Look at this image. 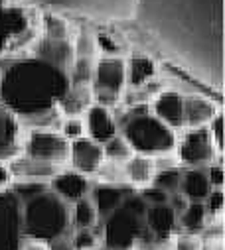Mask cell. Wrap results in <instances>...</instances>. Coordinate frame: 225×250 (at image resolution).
Returning a JSON list of instances; mask_svg holds the SVG:
<instances>
[{"mask_svg":"<svg viewBox=\"0 0 225 250\" xmlns=\"http://www.w3.org/2000/svg\"><path fill=\"white\" fill-rule=\"evenodd\" d=\"M69 87V71L36 53L8 57L0 65V104L34 128L55 130L53 124L62 122L58 106Z\"/></svg>","mask_w":225,"mask_h":250,"instance_id":"cell-1","label":"cell"},{"mask_svg":"<svg viewBox=\"0 0 225 250\" xmlns=\"http://www.w3.org/2000/svg\"><path fill=\"white\" fill-rule=\"evenodd\" d=\"M148 205L135 191L119 209L101 219V244L107 250H140L142 242L154 240L144 225Z\"/></svg>","mask_w":225,"mask_h":250,"instance_id":"cell-2","label":"cell"},{"mask_svg":"<svg viewBox=\"0 0 225 250\" xmlns=\"http://www.w3.org/2000/svg\"><path fill=\"white\" fill-rule=\"evenodd\" d=\"M119 134L127 140L133 154L148 158L172 154L178 142L176 130L160 122L144 104L140 108L135 106L125 114V120L119 124Z\"/></svg>","mask_w":225,"mask_h":250,"instance_id":"cell-3","label":"cell"},{"mask_svg":"<svg viewBox=\"0 0 225 250\" xmlns=\"http://www.w3.org/2000/svg\"><path fill=\"white\" fill-rule=\"evenodd\" d=\"M20 219H22V236L45 244L66 234L71 229L69 205L64 203L58 195H53L49 189L22 203Z\"/></svg>","mask_w":225,"mask_h":250,"instance_id":"cell-4","label":"cell"},{"mask_svg":"<svg viewBox=\"0 0 225 250\" xmlns=\"http://www.w3.org/2000/svg\"><path fill=\"white\" fill-rule=\"evenodd\" d=\"M127 89V61L119 55H105L101 57L91 77V93L101 106H115L119 104L123 93Z\"/></svg>","mask_w":225,"mask_h":250,"instance_id":"cell-5","label":"cell"},{"mask_svg":"<svg viewBox=\"0 0 225 250\" xmlns=\"http://www.w3.org/2000/svg\"><path fill=\"white\" fill-rule=\"evenodd\" d=\"M34 38L36 30L30 12L10 0H0V57L16 53L34 42Z\"/></svg>","mask_w":225,"mask_h":250,"instance_id":"cell-6","label":"cell"},{"mask_svg":"<svg viewBox=\"0 0 225 250\" xmlns=\"http://www.w3.org/2000/svg\"><path fill=\"white\" fill-rule=\"evenodd\" d=\"M28 158L62 166L69 158V142L60 134V130L32 128L22 142V152Z\"/></svg>","mask_w":225,"mask_h":250,"instance_id":"cell-7","label":"cell"},{"mask_svg":"<svg viewBox=\"0 0 225 250\" xmlns=\"http://www.w3.org/2000/svg\"><path fill=\"white\" fill-rule=\"evenodd\" d=\"M217 154L207 126L188 128L186 134L176 142V160L186 167H207L217 160Z\"/></svg>","mask_w":225,"mask_h":250,"instance_id":"cell-8","label":"cell"},{"mask_svg":"<svg viewBox=\"0 0 225 250\" xmlns=\"http://www.w3.org/2000/svg\"><path fill=\"white\" fill-rule=\"evenodd\" d=\"M20 201L8 191L0 193V250H18L22 242Z\"/></svg>","mask_w":225,"mask_h":250,"instance_id":"cell-9","label":"cell"},{"mask_svg":"<svg viewBox=\"0 0 225 250\" xmlns=\"http://www.w3.org/2000/svg\"><path fill=\"white\" fill-rule=\"evenodd\" d=\"M49 191L53 195H58L64 203L73 205L79 199L89 197L91 193V179L83 173H77L73 169H66V171H58L51 179H49Z\"/></svg>","mask_w":225,"mask_h":250,"instance_id":"cell-10","label":"cell"},{"mask_svg":"<svg viewBox=\"0 0 225 250\" xmlns=\"http://www.w3.org/2000/svg\"><path fill=\"white\" fill-rule=\"evenodd\" d=\"M148 110L160 122H164L168 128L172 130L184 128V93L176 89H164L156 93Z\"/></svg>","mask_w":225,"mask_h":250,"instance_id":"cell-11","label":"cell"},{"mask_svg":"<svg viewBox=\"0 0 225 250\" xmlns=\"http://www.w3.org/2000/svg\"><path fill=\"white\" fill-rule=\"evenodd\" d=\"M83 124H85V134L87 138L95 140L97 144H107L111 138L119 134V122L111 108L101 106V104H91L85 114H83Z\"/></svg>","mask_w":225,"mask_h":250,"instance_id":"cell-12","label":"cell"},{"mask_svg":"<svg viewBox=\"0 0 225 250\" xmlns=\"http://www.w3.org/2000/svg\"><path fill=\"white\" fill-rule=\"evenodd\" d=\"M68 160H69L73 171L83 173L87 177L95 175L105 162L103 146L97 144L95 140L87 138V136L77 138V140L69 142V158Z\"/></svg>","mask_w":225,"mask_h":250,"instance_id":"cell-13","label":"cell"},{"mask_svg":"<svg viewBox=\"0 0 225 250\" xmlns=\"http://www.w3.org/2000/svg\"><path fill=\"white\" fill-rule=\"evenodd\" d=\"M131 193H135V189L129 187L127 183H101L99 181L97 185L91 187L89 199H91L99 219H105L115 209H119Z\"/></svg>","mask_w":225,"mask_h":250,"instance_id":"cell-14","label":"cell"},{"mask_svg":"<svg viewBox=\"0 0 225 250\" xmlns=\"http://www.w3.org/2000/svg\"><path fill=\"white\" fill-rule=\"evenodd\" d=\"M10 173L14 181H44L49 183V179L62 171V166H53V164H45L34 158H28L24 154H18L16 158H12L8 162Z\"/></svg>","mask_w":225,"mask_h":250,"instance_id":"cell-15","label":"cell"},{"mask_svg":"<svg viewBox=\"0 0 225 250\" xmlns=\"http://www.w3.org/2000/svg\"><path fill=\"white\" fill-rule=\"evenodd\" d=\"M22 152V128L20 120L0 104V162H10Z\"/></svg>","mask_w":225,"mask_h":250,"instance_id":"cell-16","label":"cell"},{"mask_svg":"<svg viewBox=\"0 0 225 250\" xmlns=\"http://www.w3.org/2000/svg\"><path fill=\"white\" fill-rule=\"evenodd\" d=\"M144 225L154 240H168L178 230V215L170 209L168 203L152 205L144 213Z\"/></svg>","mask_w":225,"mask_h":250,"instance_id":"cell-17","label":"cell"},{"mask_svg":"<svg viewBox=\"0 0 225 250\" xmlns=\"http://www.w3.org/2000/svg\"><path fill=\"white\" fill-rule=\"evenodd\" d=\"M215 101L200 93L184 95V128H202L207 126L211 118L217 114Z\"/></svg>","mask_w":225,"mask_h":250,"instance_id":"cell-18","label":"cell"},{"mask_svg":"<svg viewBox=\"0 0 225 250\" xmlns=\"http://www.w3.org/2000/svg\"><path fill=\"white\" fill-rule=\"evenodd\" d=\"M180 193L190 203H203L205 197L211 193V185L205 173V167H186L182 169Z\"/></svg>","mask_w":225,"mask_h":250,"instance_id":"cell-19","label":"cell"},{"mask_svg":"<svg viewBox=\"0 0 225 250\" xmlns=\"http://www.w3.org/2000/svg\"><path fill=\"white\" fill-rule=\"evenodd\" d=\"M123 171H125V183L129 187H133L135 191L150 185L152 177L156 173L152 158L140 156V154H133V158L123 164Z\"/></svg>","mask_w":225,"mask_h":250,"instance_id":"cell-20","label":"cell"},{"mask_svg":"<svg viewBox=\"0 0 225 250\" xmlns=\"http://www.w3.org/2000/svg\"><path fill=\"white\" fill-rule=\"evenodd\" d=\"M158 73L156 61L144 53H135L127 61V85L133 89L146 87Z\"/></svg>","mask_w":225,"mask_h":250,"instance_id":"cell-21","label":"cell"},{"mask_svg":"<svg viewBox=\"0 0 225 250\" xmlns=\"http://www.w3.org/2000/svg\"><path fill=\"white\" fill-rule=\"evenodd\" d=\"M91 104H93L91 85H71L69 91L66 93V97L62 99L58 110L66 118H69V116H81V114H85V110Z\"/></svg>","mask_w":225,"mask_h":250,"instance_id":"cell-22","label":"cell"},{"mask_svg":"<svg viewBox=\"0 0 225 250\" xmlns=\"http://www.w3.org/2000/svg\"><path fill=\"white\" fill-rule=\"evenodd\" d=\"M99 215L91 203L89 197L85 199H79L75 201L73 205H69V227L73 230H79V229H93L99 225Z\"/></svg>","mask_w":225,"mask_h":250,"instance_id":"cell-23","label":"cell"},{"mask_svg":"<svg viewBox=\"0 0 225 250\" xmlns=\"http://www.w3.org/2000/svg\"><path fill=\"white\" fill-rule=\"evenodd\" d=\"M207 211L203 203H188L186 209L178 215V227H182V232H194L202 234L207 225Z\"/></svg>","mask_w":225,"mask_h":250,"instance_id":"cell-24","label":"cell"},{"mask_svg":"<svg viewBox=\"0 0 225 250\" xmlns=\"http://www.w3.org/2000/svg\"><path fill=\"white\" fill-rule=\"evenodd\" d=\"M103 154H105V162H112V164H125L127 160L133 158V150L127 144V140L117 134L115 138H111L107 144H103Z\"/></svg>","mask_w":225,"mask_h":250,"instance_id":"cell-25","label":"cell"},{"mask_svg":"<svg viewBox=\"0 0 225 250\" xmlns=\"http://www.w3.org/2000/svg\"><path fill=\"white\" fill-rule=\"evenodd\" d=\"M180 181H182V169L180 167H170V169L156 171L150 185L158 187V189H162V191H166L168 195H170V193L180 191Z\"/></svg>","mask_w":225,"mask_h":250,"instance_id":"cell-26","label":"cell"},{"mask_svg":"<svg viewBox=\"0 0 225 250\" xmlns=\"http://www.w3.org/2000/svg\"><path fill=\"white\" fill-rule=\"evenodd\" d=\"M47 189H49V185L44 181H12L10 185V193L20 201V205L42 195Z\"/></svg>","mask_w":225,"mask_h":250,"instance_id":"cell-27","label":"cell"},{"mask_svg":"<svg viewBox=\"0 0 225 250\" xmlns=\"http://www.w3.org/2000/svg\"><path fill=\"white\" fill-rule=\"evenodd\" d=\"M99 244H101V225H97L93 229L73 230V246H75V250H93Z\"/></svg>","mask_w":225,"mask_h":250,"instance_id":"cell-28","label":"cell"},{"mask_svg":"<svg viewBox=\"0 0 225 250\" xmlns=\"http://www.w3.org/2000/svg\"><path fill=\"white\" fill-rule=\"evenodd\" d=\"M60 134H62L68 142H73V140H77V138H83V136H85L83 118H81V116L64 118L62 124H60Z\"/></svg>","mask_w":225,"mask_h":250,"instance_id":"cell-29","label":"cell"},{"mask_svg":"<svg viewBox=\"0 0 225 250\" xmlns=\"http://www.w3.org/2000/svg\"><path fill=\"white\" fill-rule=\"evenodd\" d=\"M207 132L211 136V142H213L217 154H223V146H225V118H223V112L221 110L207 124Z\"/></svg>","mask_w":225,"mask_h":250,"instance_id":"cell-30","label":"cell"},{"mask_svg":"<svg viewBox=\"0 0 225 250\" xmlns=\"http://www.w3.org/2000/svg\"><path fill=\"white\" fill-rule=\"evenodd\" d=\"M97 175L101 177V183H125V171H123L121 164L103 162Z\"/></svg>","mask_w":225,"mask_h":250,"instance_id":"cell-31","label":"cell"},{"mask_svg":"<svg viewBox=\"0 0 225 250\" xmlns=\"http://www.w3.org/2000/svg\"><path fill=\"white\" fill-rule=\"evenodd\" d=\"M203 205H205L207 217H213V219L221 217L223 209H225V193H223V189H211V193L205 197Z\"/></svg>","mask_w":225,"mask_h":250,"instance_id":"cell-32","label":"cell"},{"mask_svg":"<svg viewBox=\"0 0 225 250\" xmlns=\"http://www.w3.org/2000/svg\"><path fill=\"white\" fill-rule=\"evenodd\" d=\"M174 250H203V238L202 234L180 232L174 238Z\"/></svg>","mask_w":225,"mask_h":250,"instance_id":"cell-33","label":"cell"},{"mask_svg":"<svg viewBox=\"0 0 225 250\" xmlns=\"http://www.w3.org/2000/svg\"><path fill=\"white\" fill-rule=\"evenodd\" d=\"M205 173H207V179H209L211 189H223V185H225L223 156H219V160H215L213 164H209V166L205 167Z\"/></svg>","mask_w":225,"mask_h":250,"instance_id":"cell-34","label":"cell"},{"mask_svg":"<svg viewBox=\"0 0 225 250\" xmlns=\"http://www.w3.org/2000/svg\"><path fill=\"white\" fill-rule=\"evenodd\" d=\"M136 193L140 195V199H142L148 207L168 203V193L162 191V189H158V187H154V185H146V187H142V189H138Z\"/></svg>","mask_w":225,"mask_h":250,"instance_id":"cell-35","label":"cell"},{"mask_svg":"<svg viewBox=\"0 0 225 250\" xmlns=\"http://www.w3.org/2000/svg\"><path fill=\"white\" fill-rule=\"evenodd\" d=\"M49 250H75L73 246V230L69 229L66 234L58 236V238H53L51 242H47Z\"/></svg>","mask_w":225,"mask_h":250,"instance_id":"cell-36","label":"cell"},{"mask_svg":"<svg viewBox=\"0 0 225 250\" xmlns=\"http://www.w3.org/2000/svg\"><path fill=\"white\" fill-rule=\"evenodd\" d=\"M95 43H97L103 51H107V55H115V53H119V49H121L119 45H115V40H112L111 36H105V34L97 36Z\"/></svg>","mask_w":225,"mask_h":250,"instance_id":"cell-37","label":"cell"},{"mask_svg":"<svg viewBox=\"0 0 225 250\" xmlns=\"http://www.w3.org/2000/svg\"><path fill=\"white\" fill-rule=\"evenodd\" d=\"M188 203H190V201H188L180 191L168 195V205H170V209H172L176 215H180V213L186 209V205H188Z\"/></svg>","mask_w":225,"mask_h":250,"instance_id":"cell-38","label":"cell"},{"mask_svg":"<svg viewBox=\"0 0 225 250\" xmlns=\"http://www.w3.org/2000/svg\"><path fill=\"white\" fill-rule=\"evenodd\" d=\"M12 181H14V179H12V173H10L8 162H0V193L10 189Z\"/></svg>","mask_w":225,"mask_h":250,"instance_id":"cell-39","label":"cell"},{"mask_svg":"<svg viewBox=\"0 0 225 250\" xmlns=\"http://www.w3.org/2000/svg\"><path fill=\"white\" fill-rule=\"evenodd\" d=\"M18 250H49V246L45 242H40V240H30V238H22L20 242V248Z\"/></svg>","mask_w":225,"mask_h":250,"instance_id":"cell-40","label":"cell"}]
</instances>
